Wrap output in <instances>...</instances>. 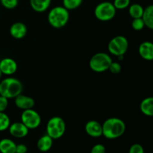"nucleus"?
<instances>
[{"mask_svg": "<svg viewBox=\"0 0 153 153\" xmlns=\"http://www.w3.org/2000/svg\"><path fill=\"white\" fill-rule=\"evenodd\" d=\"M131 27L134 31H141L144 28L145 23L143 18H137V19H133L131 22Z\"/></svg>", "mask_w": 153, "mask_h": 153, "instance_id": "23", "label": "nucleus"}, {"mask_svg": "<svg viewBox=\"0 0 153 153\" xmlns=\"http://www.w3.org/2000/svg\"><path fill=\"white\" fill-rule=\"evenodd\" d=\"M112 59L110 55L105 52H97L94 54L89 61L90 68L95 73H104L108 70Z\"/></svg>", "mask_w": 153, "mask_h": 153, "instance_id": "4", "label": "nucleus"}, {"mask_svg": "<svg viewBox=\"0 0 153 153\" xmlns=\"http://www.w3.org/2000/svg\"><path fill=\"white\" fill-rule=\"evenodd\" d=\"M0 2L4 8L11 10L17 7L19 0H0Z\"/></svg>", "mask_w": 153, "mask_h": 153, "instance_id": "25", "label": "nucleus"}, {"mask_svg": "<svg viewBox=\"0 0 153 153\" xmlns=\"http://www.w3.org/2000/svg\"><path fill=\"white\" fill-rule=\"evenodd\" d=\"M82 2H83V0H62L63 6L67 8L69 11L80 7Z\"/></svg>", "mask_w": 153, "mask_h": 153, "instance_id": "21", "label": "nucleus"}, {"mask_svg": "<svg viewBox=\"0 0 153 153\" xmlns=\"http://www.w3.org/2000/svg\"><path fill=\"white\" fill-rule=\"evenodd\" d=\"M10 125V120L4 112H0V131L8 129Z\"/></svg>", "mask_w": 153, "mask_h": 153, "instance_id": "22", "label": "nucleus"}, {"mask_svg": "<svg viewBox=\"0 0 153 153\" xmlns=\"http://www.w3.org/2000/svg\"><path fill=\"white\" fill-rule=\"evenodd\" d=\"M91 153H106V149L104 145L101 143H97L93 146Z\"/></svg>", "mask_w": 153, "mask_h": 153, "instance_id": "28", "label": "nucleus"}, {"mask_svg": "<svg viewBox=\"0 0 153 153\" xmlns=\"http://www.w3.org/2000/svg\"><path fill=\"white\" fill-rule=\"evenodd\" d=\"M117 9L111 1H102L96 6L94 15L97 19L102 22L111 20L116 15Z\"/></svg>", "mask_w": 153, "mask_h": 153, "instance_id": "6", "label": "nucleus"}, {"mask_svg": "<svg viewBox=\"0 0 153 153\" xmlns=\"http://www.w3.org/2000/svg\"><path fill=\"white\" fill-rule=\"evenodd\" d=\"M53 145V139L47 134L43 135L38 139L37 143V149L42 152H46L50 150Z\"/></svg>", "mask_w": 153, "mask_h": 153, "instance_id": "15", "label": "nucleus"}, {"mask_svg": "<svg viewBox=\"0 0 153 153\" xmlns=\"http://www.w3.org/2000/svg\"><path fill=\"white\" fill-rule=\"evenodd\" d=\"M128 153H145V152L142 145L139 143H134L130 146Z\"/></svg>", "mask_w": 153, "mask_h": 153, "instance_id": "27", "label": "nucleus"}, {"mask_svg": "<svg viewBox=\"0 0 153 153\" xmlns=\"http://www.w3.org/2000/svg\"><path fill=\"white\" fill-rule=\"evenodd\" d=\"M128 48V41L126 37L118 35L113 37L109 41L108 45V50L111 55L118 57L125 55Z\"/></svg>", "mask_w": 153, "mask_h": 153, "instance_id": "7", "label": "nucleus"}, {"mask_svg": "<svg viewBox=\"0 0 153 153\" xmlns=\"http://www.w3.org/2000/svg\"><path fill=\"white\" fill-rule=\"evenodd\" d=\"M108 70L111 73H114V74H118L122 70V67H121V65L118 62L112 61L111 64L109 66Z\"/></svg>", "mask_w": 153, "mask_h": 153, "instance_id": "26", "label": "nucleus"}, {"mask_svg": "<svg viewBox=\"0 0 153 153\" xmlns=\"http://www.w3.org/2000/svg\"><path fill=\"white\" fill-rule=\"evenodd\" d=\"M1 75H2V74H1V71H0V79H1Z\"/></svg>", "mask_w": 153, "mask_h": 153, "instance_id": "31", "label": "nucleus"}, {"mask_svg": "<svg viewBox=\"0 0 153 153\" xmlns=\"http://www.w3.org/2000/svg\"><path fill=\"white\" fill-rule=\"evenodd\" d=\"M8 106V99L0 95V112H4Z\"/></svg>", "mask_w": 153, "mask_h": 153, "instance_id": "29", "label": "nucleus"}, {"mask_svg": "<svg viewBox=\"0 0 153 153\" xmlns=\"http://www.w3.org/2000/svg\"><path fill=\"white\" fill-rule=\"evenodd\" d=\"M143 11H144L143 7L138 3H134L128 6V13L132 19L142 18Z\"/></svg>", "mask_w": 153, "mask_h": 153, "instance_id": "20", "label": "nucleus"}, {"mask_svg": "<svg viewBox=\"0 0 153 153\" xmlns=\"http://www.w3.org/2000/svg\"><path fill=\"white\" fill-rule=\"evenodd\" d=\"M138 52L140 56L146 61H153V43L144 41L139 46Z\"/></svg>", "mask_w": 153, "mask_h": 153, "instance_id": "14", "label": "nucleus"}, {"mask_svg": "<svg viewBox=\"0 0 153 153\" xmlns=\"http://www.w3.org/2000/svg\"><path fill=\"white\" fill-rule=\"evenodd\" d=\"M27 151H28V148L25 144L20 143V144L16 145V153H26Z\"/></svg>", "mask_w": 153, "mask_h": 153, "instance_id": "30", "label": "nucleus"}, {"mask_svg": "<svg viewBox=\"0 0 153 153\" xmlns=\"http://www.w3.org/2000/svg\"><path fill=\"white\" fill-rule=\"evenodd\" d=\"M17 68V63L13 58H4L0 61V71L1 74L12 76L16 73Z\"/></svg>", "mask_w": 153, "mask_h": 153, "instance_id": "9", "label": "nucleus"}, {"mask_svg": "<svg viewBox=\"0 0 153 153\" xmlns=\"http://www.w3.org/2000/svg\"><path fill=\"white\" fill-rule=\"evenodd\" d=\"M21 122L28 129H35L41 123V117L33 108L27 109L23 111L21 114Z\"/></svg>", "mask_w": 153, "mask_h": 153, "instance_id": "8", "label": "nucleus"}, {"mask_svg": "<svg viewBox=\"0 0 153 153\" xmlns=\"http://www.w3.org/2000/svg\"><path fill=\"white\" fill-rule=\"evenodd\" d=\"M48 22L55 28H62L65 26L70 19L69 10L64 6H55L48 13Z\"/></svg>", "mask_w": 153, "mask_h": 153, "instance_id": "3", "label": "nucleus"}, {"mask_svg": "<svg viewBox=\"0 0 153 153\" xmlns=\"http://www.w3.org/2000/svg\"><path fill=\"white\" fill-rule=\"evenodd\" d=\"M131 0H114L113 4L117 10H123L130 5Z\"/></svg>", "mask_w": 153, "mask_h": 153, "instance_id": "24", "label": "nucleus"}, {"mask_svg": "<svg viewBox=\"0 0 153 153\" xmlns=\"http://www.w3.org/2000/svg\"><path fill=\"white\" fill-rule=\"evenodd\" d=\"M52 0H30L31 8L37 13H43L49 9Z\"/></svg>", "mask_w": 153, "mask_h": 153, "instance_id": "16", "label": "nucleus"}, {"mask_svg": "<svg viewBox=\"0 0 153 153\" xmlns=\"http://www.w3.org/2000/svg\"><path fill=\"white\" fill-rule=\"evenodd\" d=\"M102 126V135L109 140H113L121 137L126 129L125 122L118 117L108 118Z\"/></svg>", "mask_w": 153, "mask_h": 153, "instance_id": "1", "label": "nucleus"}, {"mask_svg": "<svg viewBox=\"0 0 153 153\" xmlns=\"http://www.w3.org/2000/svg\"><path fill=\"white\" fill-rule=\"evenodd\" d=\"M145 26L153 30V4H149L144 8L143 16Z\"/></svg>", "mask_w": 153, "mask_h": 153, "instance_id": "19", "label": "nucleus"}, {"mask_svg": "<svg viewBox=\"0 0 153 153\" xmlns=\"http://www.w3.org/2000/svg\"><path fill=\"white\" fill-rule=\"evenodd\" d=\"M85 132L92 137H100L102 136V126L98 121L90 120L85 124Z\"/></svg>", "mask_w": 153, "mask_h": 153, "instance_id": "13", "label": "nucleus"}, {"mask_svg": "<svg viewBox=\"0 0 153 153\" xmlns=\"http://www.w3.org/2000/svg\"><path fill=\"white\" fill-rule=\"evenodd\" d=\"M14 104L16 108L25 111L33 108L35 105V102L32 97L21 94L14 98Z\"/></svg>", "mask_w": 153, "mask_h": 153, "instance_id": "11", "label": "nucleus"}, {"mask_svg": "<svg viewBox=\"0 0 153 153\" xmlns=\"http://www.w3.org/2000/svg\"><path fill=\"white\" fill-rule=\"evenodd\" d=\"M9 32L12 37L16 40H20L25 37L28 32V28L23 22H16L10 25Z\"/></svg>", "mask_w": 153, "mask_h": 153, "instance_id": "12", "label": "nucleus"}, {"mask_svg": "<svg viewBox=\"0 0 153 153\" xmlns=\"http://www.w3.org/2000/svg\"><path fill=\"white\" fill-rule=\"evenodd\" d=\"M8 130L10 135L16 138H23L26 137L29 131V129L22 122L10 123Z\"/></svg>", "mask_w": 153, "mask_h": 153, "instance_id": "10", "label": "nucleus"}, {"mask_svg": "<svg viewBox=\"0 0 153 153\" xmlns=\"http://www.w3.org/2000/svg\"><path fill=\"white\" fill-rule=\"evenodd\" d=\"M142 114L147 117H153V97L143 99L140 105Z\"/></svg>", "mask_w": 153, "mask_h": 153, "instance_id": "17", "label": "nucleus"}, {"mask_svg": "<svg viewBox=\"0 0 153 153\" xmlns=\"http://www.w3.org/2000/svg\"><path fill=\"white\" fill-rule=\"evenodd\" d=\"M16 144L9 138H3L0 140V152L16 153Z\"/></svg>", "mask_w": 153, "mask_h": 153, "instance_id": "18", "label": "nucleus"}, {"mask_svg": "<svg viewBox=\"0 0 153 153\" xmlns=\"http://www.w3.org/2000/svg\"><path fill=\"white\" fill-rule=\"evenodd\" d=\"M23 91L22 83L13 77H7L0 82V95L7 99H14Z\"/></svg>", "mask_w": 153, "mask_h": 153, "instance_id": "2", "label": "nucleus"}, {"mask_svg": "<svg viewBox=\"0 0 153 153\" xmlns=\"http://www.w3.org/2000/svg\"><path fill=\"white\" fill-rule=\"evenodd\" d=\"M66 131V123L61 117H52L46 124V134L53 140L62 137Z\"/></svg>", "mask_w": 153, "mask_h": 153, "instance_id": "5", "label": "nucleus"}]
</instances>
